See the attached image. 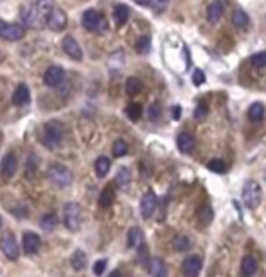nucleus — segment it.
<instances>
[{"instance_id":"31","label":"nucleus","mask_w":266,"mask_h":277,"mask_svg":"<svg viewBox=\"0 0 266 277\" xmlns=\"http://www.w3.org/2000/svg\"><path fill=\"white\" fill-rule=\"evenodd\" d=\"M113 201H114V188L105 187L101 190L100 198H98V203H100L101 208H109V206L113 205Z\"/></svg>"},{"instance_id":"37","label":"nucleus","mask_w":266,"mask_h":277,"mask_svg":"<svg viewBox=\"0 0 266 277\" xmlns=\"http://www.w3.org/2000/svg\"><path fill=\"white\" fill-rule=\"evenodd\" d=\"M136 51H138L139 55H147V53L151 51V38H149V37L138 38V42H136Z\"/></svg>"},{"instance_id":"38","label":"nucleus","mask_w":266,"mask_h":277,"mask_svg":"<svg viewBox=\"0 0 266 277\" xmlns=\"http://www.w3.org/2000/svg\"><path fill=\"white\" fill-rule=\"evenodd\" d=\"M207 167H209V170L215 172V174H223V172L227 170V165H225V161L221 160H210Z\"/></svg>"},{"instance_id":"41","label":"nucleus","mask_w":266,"mask_h":277,"mask_svg":"<svg viewBox=\"0 0 266 277\" xmlns=\"http://www.w3.org/2000/svg\"><path fill=\"white\" fill-rule=\"evenodd\" d=\"M105 268H107V261L105 259H100V261H96L95 266H93V272H95L96 276H101L103 272H105Z\"/></svg>"},{"instance_id":"5","label":"nucleus","mask_w":266,"mask_h":277,"mask_svg":"<svg viewBox=\"0 0 266 277\" xmlns=\"http://www.w3.org/2000/svg\"><path fill=\"white\" fill-rule=\"evenodd\" d=\"M63 223L73 232L80 230V226H82V206L78 203H67L63 206Z\"/></svg>"},{"instance_id":"21","label":"nucleus","mask_w":266,"mask_h":277,"mask_svg":"<svg viewBox=\"0 0 266 277\" xmlns=\"http://www.w3.org/2000/svg\"><path fill=\"white\" fill-rule=\"evenodd\" d=\"M114 22L118 24V26H123V24H127V20H129V17H131V9L125 6V4H118V6L114 7Z\"/></svg>"},{"instance_id":"23","label":"nucleus","mask_w":266,"mask_h":277,"mask_svg":"<svg viewBox=\"0 0 266 277\" xmlns=\"http://www.w3.org/2000/svg\"><path fill=\"white\" fill-rule=\"evenodd\" d=\"M177 148L181 150V152H190L192 148H194V136L189 134V132H181V134L177 136Z\"/></svg>"},{"instance_id":"18","label":"nucleus","mask_w":266,"mask_h":277,"mask_svg":"<svg viewBox=\"0 0 266 277\" xmlns=\"http://www.w3.org/2000/svg\"><path fill=\"white\" fill-rule=\"evenodd\" d=\"M29 98H31L29 87L25 84L17 85V89L13 92V103H15V105H25V103H29Z\"/></svg>"},{"instance_id":"42","label":"nucleus","mask_w":266,"mask_h":277,"mask_svg":"<svg viewBox=\"0 0 266 277\" xmlns=\"http://www.w3.org/2000/svg\"><path fill=\"white\" fill-rule=\"evenodd\" d=\"M207 112H209V107H207L205 103H199L196 107V114H194V116H196L197 120H203V118L207 116Z\"/></svg>"},{"instance_id":"22","label":"nucleus","mask_w":266,"mask_h":277,"mask_svg":"<svg viewBox=\"0 0 266 277\" xmlns=\"http://www.w3.org/2000/svg\"><path fill=\"white\" fill-rule=\"evenodd\" d=\"M109 170H111V160H109L107 156H100L98 160L95 161V172L98 178H105L109 174Z\"/></svg>"},{"instance_id":"29","label":"nucleus","mask_w":266,"mask_h":277,"mask_svg":"<svg viewBox=\"0 0 266 277\" xmlns=\"http://www.w3.org/2000/svg\"><path fill=\"white\" fill-rule=\"evenodd\" d=\"M116 185L121 188V190H125L129 185H131V170L127 167H121L118 170V174H116Z\"/></svg>"},{"instance_id":"1","label":"nucleus","mask_w":266,"mask_h":277,"mask_svg":"<svg viewBox=\"0 0 266 277\" xmlns=\"http://www.w3.org/2000/svg\"><path fill=\"white\" fill-rule=\"evenodd\" d=\"M63 140V125L57 120L47 122L42 130V142L47 148H57Z\"/></svg>"},{"instance_id":"49","label":"nucleus","mask_w":266,"mask_h":277,"mask_svg":"<svg viewBox=\"0 0 266 277\" xmlns=\"http://www.w3.org/2000/svg\"><path fill=\"white\" fill-rule=\"evenodd\" d=\"M0 225H2V219H0Z\"/></svg>"},{"instance_id":"34","label":"nucleus","mask_w":266,"mask_h":277,"mask_svg":"<svg viewBox=\"0 0 266 277\" xmlns=\"http://www.w3.org/2000/svg\"><path fill=\"white\" fill-rule=\"evenodd\" d=\"M127 150H129V145H127V142H123V140H116V142L113 143V156L114 158H121V156H125Z\"/></svg>"},{"instance_id":"24","label":"nucleus","mask_w":266,"mask_h":277,"mask_svg":"<svg viewBox=\"0 0 266 277\" xmlns=\"http://www.w3.org/2000/svg\"><path fill=\"white\" fill-rule=\"evenodd\" d=\"M232 24L237 29H247L250 26V18H248V15L243 9H235L234 13H232Z\"/></svg>"},{"instance_id":"45","label":"nucleus","mask_w":266,"mask_h":277,"mask_svg":"<svg viewBox=\"0 0 266 277\" xmlns=\"http://www.w3.org/2000/svg\"><path fill=\"white\" fill-rule=\"evenodd\" d=\"M134 4H138V6H143V7H149L152 6V0H133Z\"/></svg>"},{"instance_id":"44","label":"nucleus","mask_w":266,"mask_h":277,"mask_svg":"<svg viewBox=\"0 0 266 277\" xmlns=\"http://www.w3.org/2000/svg\"><path fill=\"white\" fill-rule=\"evenodd\" d=\"M172 118H174V120H179V118H181V107H179V105H176V107L172 109Z\"/></svg>"},{"instance_id":"48","label":"nucleus","mask_w":266,"mask_h":277,"mask_svg":"<svg viewBox=\"0 0 266 277\" xmlns=\"http://www.w3.org/2000/svg\"><path fill=\"white\" fill-rule=\"evenodd\" d=\"M265 180H266V170H265Z\"/></svg>"},{"instance_id":"25","label":"nucleus","mask_w":266,"mask_h":277,"mask_svg":"<svg viewBox=\"0 0 266 277\" xmlns=\"http://www.w3.org/2000/svg\"><path fill=\"white\" fill-rule=\"evenodd\" d=\"M212 218H214V212H212V208L209 205H203L197 208V223H199V226H207L212 221Z\"/></svg>"},{"instance_id":"47","label":"nucleus","mask_w":266,"mask_h":277,"mask_svg":"<svg viewBox=\"0 0 266 277\" xmlns=\"http://www.w3.org/2000/svg\"><path fill=\"white\" fill-rule=\"evenodd\" d=\"M4 26H6V22L0 20V38H2V29H4Z\"/></svg>"},{"instance_id":"43","label":"nucleus","mask_w":266,"mask_h":277,"mask_svg":"<svg viewBox=\"0 0 266 277\" xmlns=\"http://www.w3.org/2000/svg\"><path fill=\"white\" fill-rule=\"evenodd\" d=\"M159 103H152L151 105V109H149V118L151 120H158L159 118Z\"/></svg>"},{"instance_id":"13","label":"nucleus","mask_w":266,"mask_h":277,"mask_svg":"<svg viewBox=\"0 0 266 277\" xmlns=\"http://www.w3.org/2000/svg\"><path fill=\"white\" fill-rule=\"evenodd\" d=\"M25 29L20 24H6L4 29H2V38L7 40V42H19V40L24 38Z\"/></svg>"},{"instance_id":"32","label":"nucleus","mask_w":266,"mask_h":277,"mask_svg":"<svg viewBox=\"0 0 266 277\" xmlns=\"http://www.w3.org/2000/svg\"><path fill=\"white\" fill-rule=\"evenodd\" d=\"M58 225V218L57 214H45V216H42L40 218V226L44 228V230H47V232H51V230H55Z\"/></svg>"},{"instance_id":"8","label":"nucleus","mask_w":266,"mask_h":277,"mask_svg":"<svg viewBox=\"0 0 266 277\" xmlns=\"http://www.w3.org/2000/svg\"><path fill=\"white\" fill-rule=\"evenodd\" d=\"M0 246H2V252H4V256H6L7 259H11V261H17V259H19L20 248H19V243H17V239H15L13 234H7V236L2 238Z\"/></svg>"},{"instance_id":"19","label":"nucleus","mask_w":266,"mask_h":277,"mask_svg":"<svg viewBox=\"0 0 266 277\" xmlns=\"http://www.w3.org/2000/svg\"><path fill=\"white\" fill-rule=\"evenodd\" d=\"M127 243H129L131 248H138V250L143 246V232L139 230L138 226H133V228L129 230V234H127Z\"/></svg>"},{"instance_id":"35","label":"nucleus","mask_w":266,"mask_h":277,"mask_svg":"<svg viewBox=\"0 0 266 277\" xmlns=\"http://www.w3.org/2000/svg\"><path fill=\"white\" fill-rule=\"evenodd\" d=\"M250 64H252L253 67H257V69H265V67H266V51H261V53H255V55H252Z\"/></svg>"},{"instance_id":"20","label":"nucleus","mask_w":266,"mask_h":277,"mask_svg":"<svg viewBox=\"0 0 266 277\" xmlns=\"http://www.w3.org/2000/svg\"><path fill=\"white\" fill-rule=\"evenodd\" d=\"M149 272L152 277H167V266L159 258H152L149 263Z\"/></svg>"},{"instance_id":"14","label":"nucleus","mask_w":266,"mask_h":277,"mask_svg":"<svg viewBox=\"0 0 266 277\" xmlns=\"http://www.w3.org/2000/svg\"><path fill=\"white\" fill-rule=\"evenodd\" d=\"M22 248H24L25 254H37L40 250V238H38V234L35 232H25L22 236Z\"/></svg>"},{"instance_id":"36","label":"nucleus","mask_w":266,"mask_h":277,"mask_svg":"<svg viewBox=\"0 0 266 277\" xmlns=\"http://www.w3.org/2000/svg\"><path fill=\"white\" fill-rule=\"evenodd\" d=\"M125 112L133 122H138L139 118H141V105H139V103H131V105L127 107Z\"/></svg>"},{"instance_id":"33","label":"nucleus","mask_w":266,"mask_h":277,"mask_svg":"<svg viewBox=\"0 0 266 277\" xmlns=\"http://www.w3.org/2000/svg\"><path fill=\"white\" fill-rule=\"evenodd\" d=\"M174 250L176 252H187L192 246V241H190L187 236H177L176 239H174Z\"/></svg>"},{"instance_id":"39","label":"nucleus","mask_w":266,"mask_h":277,"mask_svg":"<svg viewBox=\"0 0 266 277\" xmlns=\"http://www.w3.org/2000/svg\"><path fill=\"white\" fill-rule=\"evenodd\" d=\"M152 9L156 11V13H163L165 9L169 7V0H152Z\"/></svg>"},{"instance_id":"30","label":"nucleus","mask_w":266,"mask_h":277,"mask_svg":"<svg viewBox=\"0 0 266 277\" xmlns=\"http://www.w3.org/2000/svg\"><path fill=\"white\" fill-rule=\"evenodd\" d=\"M85 264H87V256H85V252L76 250L75 254H73V258H71V266H73L75 270H83Z\"/></svg>"},{"instance_id":"26","label":"nucleus","mask_w":266,"mask_h":277,"mask_svg":"<svg viewBox=\"0 0 266 277\" xmlns=\"http://www.w3.org/2000/svg\"><path fill=\"white\" fill-rule=\"evenodd\" d=\"M248 118L255 123L263 122V118H265V105L259 103V102L252 103V105H250V109H248Z\"/></svg>"},{"instance_id":"17","label":"nucleus","mask_w":266,"mask_h":277,"mask_svg":"<svg viewBox=\"0 0 266 277\" xmlns=\"http://www.w3.org/2000/svg\"><path fill=\"white\" fill-rule=\"evenodd\" d=\"M223 13H225V4H223L221 0H215L207 9V18H209L210 24H215L223 17Z\"/></svg>"},{"instance_id":"6","label":"nucleus","mask_w":266,"mask_h":277,"mask_svg":"<svg viewBox=\"0 0 266 277\" xmlns=\"http://www.w3.org/2000/svg\"><path fill=\"white\" fill-rule=\"evenodd\" d=\"M20 17H22V22L29 27H40L42 24H45V18L42 17V13L38 11L37 7H35L33 2L31 4H27V6H22V13H20Z\"/></svg>"},{"instance_id":"4","label":"nucleus","mask_w":266,"mask_h":277,"mask_svg":"<svg viewBox=\"0 0 266 277\" xmlns=\"http://www.w3.org/2000/svg\"><path fill=\"white\" fill-rule=\"evenodd\" d=\"M82 24L87 31L93 33H103L107 29V20L103 18V15L100 11H96V9H87L82 15Z\"/></svg>"},{"instance_id":"40","label":"nucleus","mask_w":266,"mask_h":277,"mask_svg":"<svg viewBox=\"0 0 266 277\" xmlns=\"http://www.w3.org/2000/svg\"><path fill=\"white\" fill-rule=\"evenodd\" d=\"M192 84L197 85V87L205 84V73L201 69H194V73H192Z\"/></svg>"},{"instance_id":"28","label":"nucleus","mask_w":266,"mask_h":277,"mask_svg":"<svg viewBox=\"0 0 266 277\" xmlns=\"http://www.w3.org/2000/svg\"><path fill=\"white\" fill-rule=\"evenodd\" d=\"M141 89H143V84L139 82L138 78H127V82H125V91H127V94L129 96H136V94H139L141 92Z\"/></svg>"},{"instance_id":"9","label":"nucleus","mask_w":266,"mask_h":277,"mask_svg":"<svg viewBox=\"0 0 266 277\" xmlns=\"http://www.w3.org/2000/svg\"><path fill=\"white\" fill-rule=\"evenodd\" d=\"M156 206H158V198H156V194L152 192V190L143 194V198L139 201V212H141V216L145 219H149L152 214H154Z\"/></svg>"},{"instance_id":"2","label":"nucleus","mask_w":266,"mask_h":277,"mask_svg":"<svg viewBox=\"0 0 266 277\" xmlns=\"http://www.w3.org/2000/svg\"><path fill=\"white\" fill-rule=\"evenodd\" d=\"M47 178L49 181L58 188H65L71 185V181H73V174H71V170L65 165L62 163H53L49 165L47 168Z\"/></svg>"},{"instance_id":"12","label":"nucleus","mask_w":266,"mask_h":277,"mask_svg":"<svg viewBox=\"0 0 266 277\" xmlns=\"http://www.w3.org/2000/svg\"><path fill=\"white\" fill-rule=\"evenodd\" d=\"M63 78H65V73H63L62 67L60 65H51L44 74V82L47 87H58L63 82Z\"/></svg>"},{"instance_id":"15","label":"nucleus","mask_w":266,"mask_h":277,"mask_svg":"<svg viewBox=\"0 0 266 277\" xmlns=\"http://www.w3.org/2000/svg\"><path fill=\"white\" fill-rule=\"evenodd\" d=\"M15 172H17V158L13 154L4 156V160L0 163V174H2V178L11 180L13 176H15Z\"/></svg>"},{"instance_id":"10","label":"nucleus","mask_w":266,"mask_h":277,"mask_svg":"<svg viewBox=\"0 0 266 277\" xmlns=\"http://www.w3.org/2000/svg\"><path fill=\"white\" fill-rule=\"evenodd\" d=\"M203 268V261L199 256H190L181 264V272L185 277H199V272Z\"/></svg>"},{"instance_id":"11","label":"nucleus","mask_w":266,"mask_h":277,"mask_svg":"<svg viewBox=\"0 0 266 277\" xmlns=\"http://www.w3.org/2000/svg\"><path fill=\"white\" fill-rule=\"evenodd\" d=\"M62 49L69 58L76 60V62H80V60L83 58L82 47L78 45V42H76L73 37H65V38L62 40Z\"/></svg>"},{"instance_id":"27","label":"nucleus","mask_w":266,"mask_h":277,"mask_svg":"<svg viewBox=\"0 0 266 277\" xmlns=\"http://www.w3.org/2000/svg\"><path fill=\"white\" fill-rule=\"evenodd\" d=\"M33 4H35V7L42 13V17H44L45 20H47L51 11L57 7L55 6V0H33Z\"/></svg>"},{"instance_id":"46","label":"nucleus","mask_w":266,"mask_h":277,"mask_svg":"<svg viewBox=\"0 0 266 277\" xmlns=\"http://www.w3.org/2000/svg\"><path fill=\"white\" fill-rule=\"evenodd\" d=\"M109 277H123V274H121L120 270H114V272H111V276Z\"/></svg>"},{"instance_id":"3","label":"nucleus","mask_w":266,"mask_h":277,"mask_svg":"<svg viewBox=\"0 0 266 277\" xmlns=\"http://www.w3.org/2000/svg\"><path fill=\"white\" fill-rule=\"evenodd\" d=\"M241 198H243V203H245L248 210H255L261 205V200H263V188H261L257 181H248L243 187Z\"/></svg>"},{"instance_id":"16","label":"nucleus","mask_w":266,"mask_h":277,"mask_svg":"<svg viewBox=\"0 0 266 277\" xmlns=\"http://www.w3.org/2000/svg\"><path fill=\"white\" fill-rule=\"evenodd\" d=\"M259 268V264H257V259L253 258V256H245L243 261H241V276L243 277H252L255 272Z\"/></svg>"},{"instance_id":"7","label":"nucleus","mask_w":266,"mask_h":277,"mask_svg":"<svg viewBox=\"0 0 266 277\" xmlns=\"http://www.w3.org/2000/svg\"><path fill=\"white\" fill-rule=\"evenodd\" d=\"M45 26L49 27L51 31H55V33L63 31V29H65V26H67V15H65V11H63V9H60V7H55V9L49 13L47 20H45Z\"/></svg>"}]
</instances>
